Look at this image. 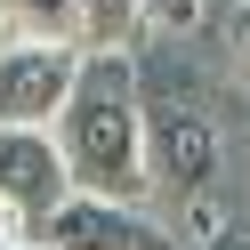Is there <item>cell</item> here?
<instances>
[{
    "mask_svg": "<svg viewBox=\"0 0 250 250\" xmlns=\"http://www.w3.org/2000/svg\"><path fill=\"white\" fill-rule=\"evenodd\" d=\"M202 250H250V226H242V218H226V226H218Z\"/></svg>",
    "mask_w": 250,
    "mask_h": 250,
    "instance_id": "obj_12",
    "label": "cell"
},
{
    "mask_svg": "<svg viewBox=\"0 0 250 250\" xmlns=\"http://www.w3.org/2000/svg\"><path fill=\"white\" fill-rule=\"evenodd\" d=\"M146 162H153V194H169V202L210 194L218 162H226L218 121L202 113V105H162V113H146Z\"/></svg>",
    "mask_w": 250,
    "mask_h": 250,
    "instance_id": "obj_4",
    "label": "cell"
},
{
    "mask_svg": "<svg viewBox=\"0 0 250 250\" xmlns=\"http://www.w3.org/2000/svg\"><path fill=\"white\" fill-rule=\"evenodd\" d=\"M57 146H65V169L81 194H121V202L153 194L146 105H137V57L129 49H81L73 97L57 113Z\"/></svg>",
    "mask_w": 250,
    "mask_h": 250,
    "instance_id": "obj_1",
    "label": "cell"
},
{
    "mask_svg": "<svg viewBox=\"0 0 250 250\" xmlns=\"http://www.w3.org/2000/svg\"><path fill=\"white\" fill-rule=\"evenodd\" d=\"M137 33H146L137 0H81V49H129Z\"/></svg>",
    "mask_w": 250,
    "mask_h": 250,
    "instance_id": "obj_7",
    "label": "cell"
},
{
    "mask_svg": "<svg viewBox=\"0 0 250 250\" xmlns=\"http://www.w3.org/2000/svg\"><path fill=\"white\" fill-rule=\"evenodd\" d=\"M137 8H146V33H194L210 0H137Z\"/></svg>",
    "mask_w": 250,
    "mask_h": 250,
    "instance_id": "obj_8",
    "label": "cell"
},
{
    "mask_svg": "<svg viewBox=\"0 0 250 250\" xmlns=\"http://www.w3.org/2000/svg\"><path fill=\"white\" fill-rule=\"evenodd\" d=\"M8 250H49V242H41V234H33V242H8Z\"/></svg>",
    "mask_w": 250,
    "mask_h": 250,
    "instance_id": "obj_13",
    "label": "cell"
},
{
    "mask_svg": "<svg viewBox=\"0 0 250 250\" xmlns=\"http://www.w3.org/2000/svg\"><path fill=\"white\" fill-rule=\"evenodd\" d=\"M0 194H17L33 218H49L57 202L73 194V169L57 129H24V121H0Z\"/></svg>",
    "mask_w": 250,
    "mask_h": 250,
    "instance_id": "obj_5",
    "label": "cell"
},
{
    "mask_svg": "<svg viewBox=\"0 0 250 250\" xmlns=\"http://www.w3.org/2000/svg\"><path fill=\"white\" fill-rule=\"evenodd\" d=\"M41 242L49 250H178V226H162L146 202L81 194V186H73V194L41 218Z\"/></svg>",
    "mask_w": 250,
    "mask_h": 250,
    "instance_id": "obj_2",
    "label": "cell"
},
{
    "mask_svg": "<svg viewBox=\"0 0 250 250\" xmlns=\"http://www.w3.org/2000/svg\"><path fill=\"white\" fill-rule=\"evenodd\" d=\"M0 41H8V24H0Z\"/></svg>",
    "mask_w": 250,
    "mask_h": 250,
    "instance_id": "obj_14",
    "label": "cell"
},
{
    "mask_svg": "<svg viewBox=\"0 0 250 250\" xmlns=\"http://www.w3.org/2000/svg\"><path fill=\"white\" fill-rule=\"evenodd\" d=\"M218 226H226V210H218L210 194H186L178 202V242H210Z\"/></svg>",
    "mask_w": 250,
    "mask_h": 250,
    "instance_id": "obj_9",
    "label": "cell"
},
{
    "mask_svg": "<svg viewBox=\"0 0 250 250\" xmlns=\"http://www.w3.org/2000/svg\"><path fill=\"white\" fill-rule=\"evenodd\" d=\"M73 73H81V41H0V121H24V129H57L73 97Z\"/></svg>",
    "mask_w": 250,
    "mask_h": 250,
    "instance_id": "obj_3",
    "label": "cell"
},
{
    "mask_svg": "<svg viewBox=\"0 0 250 250\" xmlns=\"http://www.w3.org/2000/svg\"><path fill=\"white\" fill-rule=\"evenodd\" d=\"M0 24L24 41H81V0H0Z\"/></svg>",
    "mask_w": 250,
    "mask_h": 250,
    "instance_id": "obj_6",
    "label": "cell"
},
{
    "mask_svg": "<svg viewBox=\"0 0 250 250\" xmlns=\"http://www.w3.org/2000/svg\"><path fill=\"white\" fill-rule=\"evenodd\" d=\"M226 49H234V65L250 73V0H234V8H226Z\"/></svg>",
    "mask_w": 250,
    "mask_h": 250,
    "instance_id": "obj_11",
    "label": "cell"
},
{
    "mask_svg": "<svg viewBox=\"0 0 250 250\" xmlns=\"http://www.w3.org/2000/svg\"><path fill=\"white\" fill-rule=\"evenodd\" d=\"M33 234H41V218L24 210L17 194H0V250H8V242H33Z\"/></svg>",
    "mask_w": 250,
    "mask_h": 250,
    "instance_id": "obj_10",
    "label": "cell"
}]
</instances>
